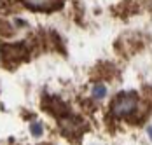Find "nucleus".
<instances>
[{
    "mask_svg": "<svg viewBox=\"0 0 152 145\" xmlns=\"http://www.w3.org/2000/svg\"><path fill=\"white\" fill-rule=\"evenodd\" d=\"M138 105V100L135 94H119L115 102L112 103V114L115 117H122L131 114Z\"/></svg>",
    "mask_w": 152,
    "mask_h": 145,
    "instance_id": "nucleus-1",
    "label": "nucleus"
},
{
    "mask_svg": "<svg viewBox=\"0 0 152 145\" xmlns=\"http://www.w3.org/2000/svg\"><path fill=\"white\" fill-rule=\"evenodd\" d=\"M23 4L35 11H54L61 7V0H23Z\"/></svg>",
    "mask_w": 152,
    "mask_h": 145,
    "instance_id": "nucleus-2",
    "label": "nucleus"
},
{
    "mask_svg": "<svg viewBox=\"0 0 152 145\" xmlns=\"http://www.w3.org/2000/svg\"><path fill=\"white\" fill-rule=\"evenodd\" d=\"M105 94H107V89H105V86L103 84H96V86L93 87V96L94 98H105Z\"/></svg>",
    "mask_w": 152,
    "mask_h": 145,
    "instance_id": "nucleus-3",
    "label": "nucleus"
},
{
    "mask_svg": "<svg viewBox=\"0 0 152 145\" xmlns=\"http://www.w3.org/2000/svg\"><path fill=\"white\" fill-rule=\"evenodd\" d=\"M30 131H31V135H33V136H37V138H39V136L42 135V126H40L39 122H33V124L30 126Z\"/></svg>",
    "mask_w": 152,
    "mask_h": 145,
    "instance_id": "nucleus-4",
    "label": "nucleus"
},
{
    "mask_svg": "<svg viewBox=\"0 0 152 145\" xmlns=\"http://www.w3.org/2000/svg\"><path fill=\"white\" fill-rule=\"evenodd\" d=\"M147 133H149V136H151V138H152V126H151V128H149V130H147Z\"/></svg>",
    "mask_w": 152,
    "mask_h": 145,
    "instance_id": "nucleus-5",
    "label": "nucleus"
},
{
    "mask_svg": "<svg viewBox=\"0 0 152 145\" xmlns=\"http://www.w3.org/2000/svg\"><path fill=\"white\" fill-rule=\"evenodd\" d=\"M4 2H5V0H0V4H4Z\"/></svg>",
    "mask_w": 152,
    "mask_h": 145,
    "instance_id": "nucleus-6",
    "label": "nucleus"
}]
</instances>
